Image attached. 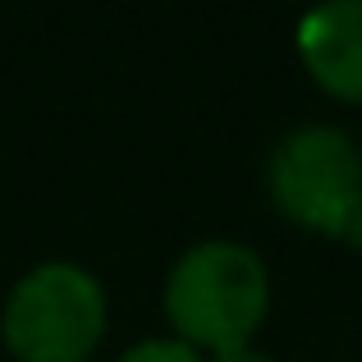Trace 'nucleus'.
I'll list each match as a JSON object with an SVG mask.
<instances>
[{
	"label": "nucleus",
	"mask_w": 362,
	"mask_h": 362,
	"mask_svg": "<svg viewBox=\"0 0 362 362\" xmlns=\"http://www.w3.org/2000/svg\"><path fill=\"white\" fill-rule=\"evenodd\" d=\"M271 280L252 247L234 239L193 243L165 280V312L184 344L193 349H239L266 317Z\"/></svg>",
	"instance_id": "1"
},
{
	"label": "nucleus",
	"mask_w": 362,
	"mask_h": 362,
	"mask_svg": "<svg viewBox=\"0 0 362 362\" xmlns=\"http://www.w3.org/2000/svg\"><path fill=\"white\" fill-rule=\"evenodd\" d=\"M106 330V293L74 262H42L9 289L0 335L23 362H83Z\"/></svg>",
	"instance_id": "2"
},
{
	"label": "nucleus",
	"mask_w": 362,
	"mask_h": 362,
	"mask_svg": "<svg viewBox=\"0 0 362 362\" xmlns=\"http://www.w3.org/2000/svg\"><path fill=\"white\" fill-rule=\"evenodd\" d=\"M211 362H271L262 354V349L252 344H239V349H221V354H211Z\"/></svg>",
	"instance_id": "7"
},
{
	"label": "nucleus",
	"mask_w": 362,
	"mask_h": 362,
	"mask_svg": "<svg viewBox=\"0 0 362 362\" xmlns=\"http://www.w3.org/2000/svg\"><path fill=\"white\" fill-rule=\"evenodd\" d=\"M362 193V151L335 124H303L284 133L271 156V197L298 225L335 234L349 202Z\"/></svg>",
	"instance_id": "3"
},
{
	"label": "nucleus",
	"mask_w": 362,
	"mask_h": 362,
	"mask_svg": "<svg viewBox=\"0 0 362 362\" xmlns=\"http://www.w3.org/2000/svg\"><path fill=\"white\" fill-rule=\"evenodd\" d=\"M335 239H344V243H354V247H362V193L354 197V202H349V211H344V221H339Z\"/></svg>",
	"instance_id": "6"
},
{
	"label": "nucleus",
	"mask_w": 362,
	"mask_h": 362,
	"mask_svg": "<svg viewBox=\"0 0 362 362\" xmlns=\"http://www.w3.org/2000/svg\"><path fill=\"white\" fill-rule=\"evenodd\" d=\"M119 362H202V358H197V349L184 344V339H142V344H133Z\"/></svg>",
	"instance_id": "5"
},
{
	"label": "nucleus",
	"mask_w": 362,
	"mask_h": 362,
	"mask_svg": "<svg viewBox=\"0 0 362 362\" xmlns=\"http://www.w3.org/2000/svg\"><path fill=\"white\" fill-rule=\"evenodd\" d=\"M298 55L312 78L344 101H362V0H330L298 23Z\"/></svg>",
	"instance_id": "4"
}]
</instances>
